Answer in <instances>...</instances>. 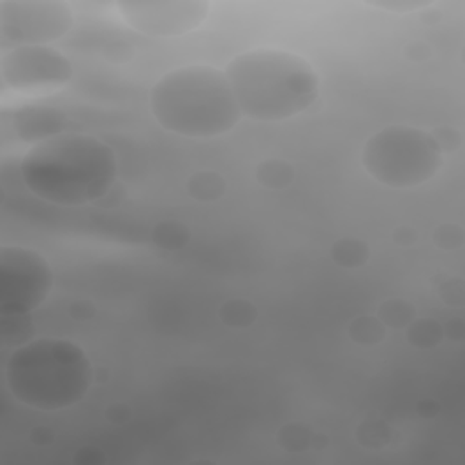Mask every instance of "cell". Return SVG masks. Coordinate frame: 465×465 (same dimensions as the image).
<instances>
[{"label":"cell","mask_w":465,"mask_h":465,"mask_svg":"<svg viewBox=\"0 0 465 465\" xmlns=\"http://www.w3.org/2000/svg\"><path fill=\"white\" fill-rule=\"evenodd\" d=\"M119 162L98 137L66 131L31 146L21 160V179L37 199L80 207L104 199L114 186Z\"/></svg>","instance_id":"1"},{"label":"cell","mask_w":465,"mask_h":465,"mask_svg":"<svg viewBox=\"0 0 465 465\" xmlns=\"http://www.w3.org/2000/svg\"><path fill=\"white\" fill-rule=\"evenodd\" d=\"M242 116L283 123L308 111L320 97V77L299 53L258 47L232 56L224 70Z\"/></svg>","instance_id":"2"},{"label":"cell","mask_w":465,"mask_h":465,"mask_svg":"<svg viewBox=\"0 0 465 465\" xmlns=\"http://www.w3.org/2000/svg\"><path fill=\"white\" fill-rule=\"evenodd\" d=\"M149 109L167 133L186 139H215L242 121L224 70L207 64L181 66L160 77L149 91Z\"/></svg>","instance_id":"3"},{"label":"cell","mask_w":465,"mask_h":465,"mask_svg":"<svg viewBox=\"0 0 465 465\" xmlns=\"http://www.w3.org/2000/svg\"><path fill=\"white\" fill-rule=\"evenodd\" d=\"M4 375L19 403L44 413L79 405L95 382V368L84 347L55 336L33 338L13 349Z\"/></svg>","instance_id":"4"},{"label":"cell","mask_w":465,"mask_h":465,"mask_svg":"<svg viewBox=\"0 0 465 465\" xmlns=\"http://www.w3.org/2000/svg\"><path fill=\"white\" fill-rule=\"evenodd\" d=\"M445 155L431 131L393 124L371 135L362 148L369 177L391 190H413L440 173Z\"/></svg>","instance_id":"5"},{"label":"cell","mask_w":465,"mask_h":465,"mask_svg":"<svg viewBox=\"0 0 465 465\" xmlns=\"http://www.w3.org/2000/svg\"><path fill=\"white\" fill-rule=\"evenodd\" d=\"M55 287L49 260L24 246L0 249V315H33Z\"/></svg>","instance_id":"6"},{"label":"cell","mask_w":465,"mask_h":465,"mask_svg":"<svg viewBox=\"0 0 465 465\" xmlns=\"http://www.w3.org/2000/svg\"><path fill=\"white\" fill-rule=\"evenodd\" d=\"M73 10L64 0H3L0 49L51 46L73 28Z\"/></svg>","instance_id":"7"},{"label":"cell","mask_w":465,"mask_h":465,"mask_svg":"<svg viewBox=\"0 0 465 465\" xmlns=\"http://www.w3.org/2000/svg\"><path fill=\"white\" fill-rule=\"evenodd\" d=\"M0 79L15 93H49L72 82L73 64L53 46H22L3 53Z\"/></svg>","instance_id":"8"},{"label":"cell","mask_w":465,"mask_h":465,"mask_svg":"<svg viewBox=\"0 0 465 465\" xmlns=\"http://www.w3.org/2000/svg\"><path fill=\"white\" fill-rule=\"evenodd\" d=\"M116 10L137 33L173 38L197 31L207 21L211 4L207 0H123Z\"/></svg>","instance_id":"9"},{"label":"cell","mask_w":465,"mask_h":465,"mask_svg":"<svg viewBox=\"0 0 465 465\" xmlns=\"http://www.w3.org/2000/svg\"><path fill=\"white\" fill-rule=\"evenodd\" d=\"M10 128L15 140L37 146L47 139L63 135L70 130V116L66 111L53 106H22L12 114Z\"/></svg>","instance_id":"10"},{"label":"cell","mask_w":465,"mask_h":465,"mask_svg":"<svg viewBox=\"0 0 465 465\" xmlns=\"http://www.w3.org/2000/svg\"><path fill=\"white\" fill-rule=\"evenodd\" d=\"M188 195L200 202V204H213L218 202L225 191H227V182L224 179V174L218 171H199L193 173L188 179Z\"/></svg>","instance_id":"11"},{"label":"cell","mask_w":465,"mask_h":465,"mask_svg":"<svg viewBox=\"0 0 465 465\" xmlns=\"http://www.w3.org/2000/svg\"><path fill=\"white\" fill-rule=\"evenodd\" d=\"M37 334V326L31 315H0V343L4 349H19L31 342Z\"/></svg>","instance_id":"12"},{"label":"cell","mask_w":465,"mask_h":465,"mask_svg":"<svg viewBox=\"0 0 465 465\" xmlns=\"http://www.w3.org/2000/svg\"><path fill=\"white\" fill-rule=\"evenodd\" d=\"M331 258L338 267L359 269L371 258V248L366 241L357 237L338 239L331 248Z\"/></svg>","instance_id":"13"},{"label":"cell","mask_w":465,"mask_h":465,"mask_svg":"<svg viewBox=\"0 0 465 465\" xmlns=\"http://www.w3.org/2000/svg\"><path fill=\"white\" fill-rule=\"evenodd\" d=\"M347 334L360 347H375L385 340L387 327L376 315H364L347 326Z\"/></svg>","instance_id":"14"},{"label":"cell","mask_w":465,"mask_h":465,"mask_svg":"<svg viewBox=\"0 0 465 465\" xmlns=\"http://www.w3.org/2000/svg\"><path fill=\"white\" fill-rule=\"evenodd\" d=\"M257 181L267 190H285L295 181V167L285 160H264L257 167Z\"/></svg>","instance_id":"15"},{"label":"cell","mask_w":465,"mask_h":465,"mask_svg":"<svg viewBox=\"0 0 465 465\" xmlns=\"http://www.w3.org/2000/svg\"><path fill=\"white\" fill-rule=\"evenodd\" d=\"M258 317L257 306L246 299H231L218 309V318L231 329H248Z\"/></svg>","instance_id":"16"},{"label":"cell","mask_w":465,"mask_h":465,"mask_svg":"<svg viewBox=\"0 0 465 465\" xmlns=\"http://www.w3.org/2000/svg\"><path fill=\"white\" fill-rule=\"evenodd\" d=\"M376 317L387 329H405L417 318V309L410 300L396 297L382 302L378 306Z\"/></svg>","instance_id":"17"},{"label":"cell","mask_w":465,"mask_h":465,"mask_svg":"<svg viewBox=\"0 0 465 465\" xmlns=\"http://www.w3.org/2000/svg\"><path fill=\"white\" fill-rule=\"evenodd\" d=\"M445 336L444 327L433 318H415L405 327V338L417 349H431L440 345Z\"/></svg>","instance_id":"18"},{"label":"cell","mask_w":465,"mask_h":465,"mask_svg":"<svg viewBox=\"0 0 465 465\" xmlns=\"http://www.w3.org/2000/svg\"><path fill=\"white\" fill-rule=\"evenodd\" d=\"M151 241L155 246L167 251L182 249L190 242V229L177 220H165L155 225L151 231Z\"/></svg>","instance_id":"19"},{"label":"cell","mask_w":465,"mask_h":465,"mask_svg":"<svg viewBox=\"0 0 465 465\" xmlns=\"http://www.w3.org/2000/svg\"><path fill=\"white\" fill-rule=\"evenodd\" d=\"M315 435L304 424H287L278 431V444L287 452H304L313 445Z\"/></svg>","instance_id":"20"},{"label":"cell","mask_w":465,"mask_h":465,"mask_svg":"<svg viewBox=\"0 0 465 465\" xmlns=\"http://www.w3.org/2000/svg\"><path fill=\"white\" fill-rule=\"evenodd\" d=\"M435 242L445 251L460 249L463 246V229L454 224H444L435 231Z\"/></svg>","instance_id":"21"},{"label":"cell","mask_w":465,"mask_h":465,"mask_svg":"<svg viewBox=\"0 0 465 465\" xmlns=\"http://www.w3.org/2000/svg\"><path fill=\"white\" fill-rule=\"evenodd\" d=\"M385 427V424L382 422V420H376V422H373V424H364L362 427H360V431H364V436L362 435H359L357 438L360 440V444L362 445H366V447H371V449H380V447H384L385 444H387V440H389V431H385V433H382V429Z\"/></svg>","instance_id":"22"},{"label":"cell","mask_w":465,"mask_h":465,"mask_svg":"<svg viewBox=\"0 0 465 465\" xmlns=\"http://www.w3.org/2000/svg\"><path fill=\"white\" fill-rule=\"evenodd\" d=\"M431 135L435 137V140L438 142L440 149L444 155L454 153L461 148V133L454 128H438L435 131H431Z\"/></svg>","instance_id":"23"},{"label":"cell","mask_w":465,"mask_h":465,"mask_svg":"<svg viewBox=\"0 0 465 465\" xmlns=\"http://www.w3.org/2000/svg\"><path fill=\"white\" fill-rule=\"evenodd\" d=\"M371 6L375 8H380V10H387V12H396V13H403V12H415V10H424V8H429L431 3H410V0H400V3H396V0H385V3H369Z\"/></svg>","instance_id":"24"},{"label":"cell","mask_w":465,"mask_h":465,"mask_svg":"<svg viewBox=\"0 0 465 465\" xmlns=\"http://www.w3.org/2000/svg\"><path fill=\"white\" fill-rule=\"evenodd\" d=\"M70 315L80 322L89 320L95 317V306L88 300H77L70 304Z\"/></svg>","instance_id":"25"},{"label":"cell","mask_w":465,"mask_h":465,"mask_svg":"<svg viewBox=\"0 0 465 465\" xmlns=\"http://www.w3.org/2000/svg\"><path fill=\"white\" fill-rule=\"evenodd\" d=\"M75 461L82 463V465H98L104 461V454L98 451V449H91V447H86V449H80L75 456Z\"/></svg>","instance_id":"26"},{"label":"cell","mask_w":465,"mask_h":465,"mask_svg":"<svg viewBox=\"0 0 465 465\" xmlns=\"http://www.w3.org/2000/svg\"><path fill=\"white\" fill-rule=\"evenodd\" d=\"M107 411H109V413H114V417H109V418H107L111 424H124V422L130 418V415H131L130 410H128V405H123V403H113V405H109Z\"/></svg>","instance_id":"27"}]
</instances>
